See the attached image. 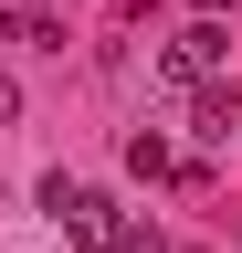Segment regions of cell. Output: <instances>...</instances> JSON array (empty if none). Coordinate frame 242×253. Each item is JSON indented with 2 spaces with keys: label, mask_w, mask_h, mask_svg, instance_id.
Segmentation results:
<instances>
[{
  "label": "cell",
  "mask_w": 242,
  "mask_h": 253,
  "mask_svg": "<svg viewBox=\"0 0 242 253\" xmlns=\"http://www.w3.org/2000/svg\"><path fill=\"white\" fill-rule=\"evenodd\" d=\"M42 211H53V221H64V232H74L84 253H116V232H127V211H116V201H105V190H95V179H64V169H53V179H42Z\"/></svg>",
  "instance_id": "cell-1"
},
{
  "label": "cell",
  "mask_w": 242,
  "mask_h": 253,
  "mask_svg": "<svg viewBox=\"0 0 242 253\" xmlns=\"http://www.w3.org/2000/svg\"><path fill=\"white\" fill-rule=\"evenodd\" d=\"M221 63H232V32H221V21H190V32L158 53V84H190V95H200V84H221Z\"/></svg>",
  "instance_id": "cell-2"
},
{
  "label": "cell",
  "mask_w": 242,
  "mask_h": 253,
  "mask_svg": "<svg viewBox=\"0 0 242 253\" xmlns=\"http://www.w3.org/2000/svg\"><path fill=\"white\" fill-rule=\"evenodd\" d=\"M0 32H11V42H21V53H64V32H53L42 11H11V21H0Z\"/></svg>",
  "instance_id": "cell-3"
},
{
  "label": "cell",
  "mask_w": 242,
  "mask_h": 253,
  "mask_svg": "<svg viewBox=\"0 0 242 253\" xmlns=\"http://www.w3.org/2000/svg\"><path fill=\"white\" fill-rule=\"evenodd\" d=\"M127 169H137V179H169L179 158H169V137H127Z\"/></svg>",
  "instance_id": "cell-4"
},
{
  "label": "cell",
  "mask_w": 242,
  "mask_h": 253,
  "mask_svg": "<svg viewBox=\"0 0 242 253\" xmlns=\"http://www.w3.org/2000/svg\"><path fill=\"white\" fill-rule=\"evenodd\" d=\"M116 253H169V243L147 232V221H127V232H116Z\"/></svg>",
  "instance_id": "cell-5"
},
{
  "label": "cell",
  "mask_w": 242,
  "mask_h": 253,
  "mask_svg": "<svg viewBox=\"0 0 242 253\" xmlns=\"http://www.w3.org/2000/svg\"><path fill=\"white\" fill-rule=\"evenodd\" d=\"M11 116H21V84H11V74H0V126H11Z\"/></svg>",
  "instance_id": "cell-6"
},
{
  "label": "cell",
  "mask_w": 242,
  "mask_h": 253,
  "mask_svg": "<svg viewBox=\"0 0 242 253\" xmlns=\"http://www.w3.org/2000/svg\"><path fill=\"white\" fill-rule=\"evenodd\" d=\"M200 11H221V0H200Z\"/></svg>",
  "instance_id": "cell-7"
}]
</instances>
